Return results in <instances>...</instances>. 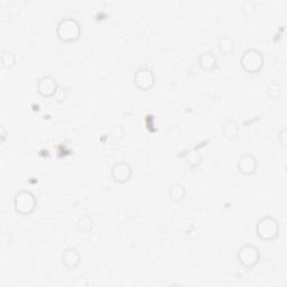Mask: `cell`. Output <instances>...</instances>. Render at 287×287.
Returning a JSON list of instances; mask_svg holds the SVG:
<instances>
[{
    "label": "cell",
    "mask_w": 287,
    "mask_h": 287,
    "mask_svg": "<svg viewBox=\"0 0 287 287\" xmlns=\"http://www.w3.org/2000/svg\"><path fill=\"white\" fill-rule=\"evenodd\" d=\"M56 35L60 41L64 43L78 41L80 35H81L80 22L77 19L71 18V17L62 19L56 26Z\"/></svg>",
    "instance_id": "cell-1"
},
{
    "label": "cell",
    "mask_w": 287,
    "mask_h": 287,
    "mask_svg": "<svg viewBox=\"0 0 287 287\" xmlns=\"http://www.w3.org/2000/svg\"><path fill=\"white\" fill-rule=\"evenodd\" d=\"M280 227L279 222L272 216H265L260 218L257 222L256 232L257 236L265 241H271L276 239L279 236Z\"/></svg>",
    "instance_id": "cell-2"
},
{
    "label": "cell",
    "mask_w": 287,
    "mask_h": 287,
    "mask_svg": "<svg viewBox=\"0 0 287 287\" xmlns=\"http://www.w3.org/2000/svg\"><path fill=\"white\" fill-rule=\"evenodd\" d=\"M37 200L31 191L21 190L17 192L14 199V206L17 213L21 216H28L33 213L36 209Z\"/></svg>",
    "instance_id": "cell-3"
},
{
    "label": "cell",
    "mask_w": 287,
    "mask_h": 287,
    "mask_svg": "<svg viewBox=\"0 0 287 287\" xmlns=\"http://www.w3.org/2000/svg\"><path fill=\"white\" fill-rule=\"evenodd\" d=\"M240 64L244 70L248 73L259 72L265 64L264 55L257 49L247 50L240 59Z\"/></svg>",
    "instance_id": "cell-4"
},
{
    "label": "cell",
    "mask_w": 287,
    "mask_h": 287,
    "mask_svg": "<svg viewBox=\"0 0 287 287\" xmlns=\"http://www.w3.org/2000/svg\"><path fill=\"white\" fill-rule=\"evenodd\" d=\"M237 257L241 266L246 268H252L259 262L260 252L255 245L246 244L243 247H240Z\"/></svg>",
    "instance_id": "cell-5"
},
{
    "label": "cell",
    "mask_w": 287,
    "mask_h": 287,
    "mask_svg": "<svg viewBox=\"0 0 287 287\" xmlns=\"http://www.w3.org/2000/svg\"><path fill=\"white\" fill-rule=\"evenodd\" d=\"M131 176H133V169L131 165L124 160L114 163L111 168V177L112 180L119 183V184H124V183L128 182Z\"/></svg>",
    "instance_id": "cell-6"
},
{
    "label": "cell",
    "mask_w": 287,
    "mask_h": 287,
    "mask_svg": "<svg viewBox=\"0 0 287 287\" xmlns=\"http://www.w3.org/2000/svg\"><path fill=\"white\" fill-rule=\"evenodd\" d=\"M134 82L137 88L141 91L152 89L155 84V74L147 67H140L137 70L134 77Z\"/></svg>",
    "instance_id": "cell-7"
},
{
    "label": "cell",
    "mask_w": 287,
    "mask_h": 287,
    "mask_svg": "<svg viewBox=\"0 0 287 287\" xmlns=\"http://www.w3.org/2000/svg\"><path fill=\"white\" fill-rule=\"evenodd\" d=\"M60 85L57 83L56 79L52 76H44L37 81L36 89L37 92L44 98L54 97L59 90Z\"/></svg>",
    "instance_id": "cell-8"
},
{
    "label": "cell",
    "mask_w": 287,
    "mask_h": 287,
    "mask_svg": "<svg viewBox=\"0 0 287 287\" xmlns=\"http://www.w3.org/2000/svg\"><path fill=\"white\" fill-rule=\"evenodd\" d=\"M237 168L241 174L250 176L252 174H255V172L257 171L258 162L254 155L249 153H245L239 157Z\"/></svg>",
    "instance_id": "cell-9"
},
{
    "label": "cell",
    "mask_w": 287,
    "mask_h": 287,
    "mask_svg": "<svg viewBox=\"0 0 287 287\" xmlns=\"http://www.w3.org/2000/svg\"><path fill=\"white\" fill-rule=\"evenodd\" d=\"M62 264L67 269H76L80 262H81V255L74 248V247H67L62 254Z\"/></svg>",
    "instance_id": "cell-10"
},
{
    "label": "cell",
    "mask_w": 287,
    "mask_h": 287,
    "mask_svg": "<svg viewBox=\"0 0 287 287\" xmlns=\"http://www.w3.org/2000/svg\"><path fill=\"white\" fill-rule=\"evenodd\" d=\"M218 65V57L212 52H204L199 56V66L203 71L209 72L214 70Z\"/></svg>",
    "instance_id": "cell-11"
},
{
    "label": "cell",
    "mask_w": 287,
    "mask_h": 287,
    "mask_svg": "<svg viewBox=\"0 0 287 287\" xmlns=\"http://www.w3.org/2000/svg\"><path fill=\"white\" fill-rule=\"evenodd\" d=\"M179 156L184 158L186 164L192 169L197 168V166H199L201 162H202V156H201L198 149H188V151L179 155Z\"/></svg>",
    "instance_id": "cell-12"
},
{
    "label": "cell",
    "mask_w": 287,
    "mask_h": 287,
    "mask_svg": "<svg viewBox=\"0 0 287 287\" xmlns=\"http://www.w3.org/2000/svg\"><path fill=\"white\" fill-rule=\"evenodd\" d=\"M239 131V126L238 123L234 119H229L226 122V124L223 125L222 133L223 136L226 137L228 140H233L236 138Z\"/></svg>",
    "instance_id": "cell-13"
},
{
    "label": "cell",
    "mask_w": 287,
    "mask_h": 287,
    "mask_svg": "<svg viewBox=\"0 0 287 287\" xmlns=\"http://www.w3.org/2000/svg\"><path fill=\"white\" fill-rule=\"evenodd\" d=\"M218 50L222 55H230L234 51V41L232 37L223 36L218 41Z\"/></svg>",
    "instance_id": "cell-14"
},
{
    "label": "cell",
    "mask_w": 287,
    "mask_h": 287,
    "mask_svg": "<svg viewBox=\"0 0 287 287\" xmlns=\"http://www.w3.org/2000/svg\"><path fill=\"white\" fill-rule=\"evenodd\" d=\"M185 194H186L185 186L181 184V183H175V184L170 187V191H169L170 199L172 201H174V202H179V201L184 199Z\"/></svg>",
    "instance_id": "cell-15"
},
{
    "label": "cell",
    "mask_w": 287,
    "mask_h": 287,
    "mask_svg": "<svg viewBox=\"0 0 287 287\" xmlns=\"http://www.w3.org/2000/svg\"><path fill=\"white\" fill-rule=\"evenodd\" d=\"M77 227H78V229L81 232L88 233V232H90L91 230H92L93 227H94L93 219L90 216H88V214L80 217L78 222H77Z\"/></svg>",
    "instance_id": "cell-16"
},
{
    "label": "cell",
    "mask_w": 287,
    "mask_h": 287,
    "mask_svg": "<svg viewBox=\"0 0 287 287\" xmlns=\"http://www.w3.org/2000/svg\"><path fill=\"white\" fill-rule=\"evenodd\" d=\"M16 55L13 52L6 51L2 54V66L4 68H11L16 64Z\"/></svg>",
    "instance_id": "cell-17"
},
{
    "label": "cell",
    "mask_w": 287,
    "mask_h": 287,
    "mask_svg": "<svg viewBox=\"0 0 287 287\" xmlns=\"http://www.w3.org/2000/svg\"><path fill=\"white\" fill-rule=\"evenodd\" d=\"M125 135V129L123 126L120 125H112L110 127V136L112 137L113 140H122Z\"/></svg>",
    "instance_id": "cell-18"
},
{
    "label": "cell",
    "mask_w": 287,
    "mask_h": 287,
    "mask_svg": "<svg viewBox=\"0 0 287 287\" xmlns=\"http://www.w3.org/2000/svg\"><path fill=\"white\" fill-rule=\"evenodd\" d=\"M286 128H283L278 133V141L282 144L283 147H286Z\"/></svg>",
    "instance_id": "cell-19"
},
{
    "label": "cell",
    "mask_w": 287,
    "mask_h": 287,
    "mask_svg": "<svg viewBox=\"0 0 287 287\" xmlns=\"http://www.w3.org/2000/svg\"><path fill=\"white\" fill-rule=\"evenodd\" d=\"M3 133H4V135H3V141L5 140V137H6V129H5V127L3 126Z\"/></svg>",
    "instance_id": "cell-20"
}]
</instances>
